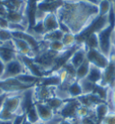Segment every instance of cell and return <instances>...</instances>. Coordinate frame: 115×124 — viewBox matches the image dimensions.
Here are the masks:
<instances>
[{
	"label": "cell",
	"mask_w": 115,
	"mask_h": 124,
	"mask_svg": "<svg viewBox=\"0 0 115 124\" xmlns=\"http://www.w3.org/2000/svg\"><path fill=\"white\" fill-rule=\"evenodd\" d=\"M100 85L110 89L115 86V62L111 59L108 65L102 70V77Z\"/></svg>",
	"instance_id": "cell-7"
},
{
	"label": "cell",
	"mask_w": 115,
	"mask_h": 124,
	"mask_svg": "<svg viewBox=\"0 0 115 124\" xmlns=\"http://www.w3.org/2000/svg\"><path fill=\"white\" fill-rule=\"evenodd\" d=\"M95 113V110L94 109H91V108H88L86 106H83V105H80L78 107L77 110V118L78 120H80L82 118L88 117V116H91Z\"/></svg>",
	"instance_id": "cell-25"
},
{
	"label": "cell",
	"mask_w": 115,
	"mask_h": 124,
	"mask_svg": "<svg viewBox=\"0 0 115 124\" xmlns=\"http://www.w3.org/2000/svg\"><path fill=\"white\" fill-rule=\"evenodd\" d=\"M34 106L37 110L41 121L46 122L50 121L51 118H53V116L55 115L53 110L46 102H35Z\"/></svg>",
	"instance_id": "cell-11"
},
{
	"label": "cell",
	"mask_w": 115,
	"mask_h": 124,
	"mask_svg": "<svg viewBox=\"0 0 115 124\" xmlns=\"http://www.w3.org/2000/svg\"><path fill=\"white\" fill-rule=\"evenodd\" d=\"M54 89L52 87L43 86L37 84L34 86V101L35 102H46L50 98L54 95Z\"/></svg>",
	"instance_id": "cell-9"
},
{
	"label": "cell",
	"mask_w": 115,
	"mask_h": 124,
	"mask_svg": "<svg viewBox=\"0 0 115 124\" xmlns=\"http://www.w3.org/2000/svg\"><path fill=\"white\" fill-rule=\"evenodd\" d=\"M30 88L32 87L22 83L16 78H10V79L0 81V89L2 90L4 93H22Z\"/></svg>",
	"instance_id": "cell-6"
},
{
	"label": "cell",
	"mask_w": 115,
	"mask_h": 124,
	"mask_svg": "<svg viewBox=\"0 0 115 124\" xmlns=\"http://www.w3.org/2000/svg\"><path fill=\"white\" fill-rule=\"evenodd\" d=\"M8 14V10L7 8L5 7V5L0 2V17L6 18V16Z\"/></svg>",
	"instance_id": "cell-33"
},
{
	"label": "cell",
	"mask_w": 115,
	"mask_h": 124,
	"mask_svg": "<svg viewBox=\"0 0 115 124\" xmlns=\"http://www.w3.org/2000/svg\"><path fill=\"white\" fill-rule=\"evenodd\" d=\"M42 23H43V26L46 33L59 29V21L58 19L55 12L48 13L46 16L44 17Z\"/></svg>",
	"instance_id": "cell-12"
},
{
	"label": "cell",
	"mask_w": 115,
	"mask_h": 124,
	"mask_svg": "<svg viewBox=\"0 0 115 124\" xmlns=\"http://www.w3.org/2000/svg\"><path fill=\"white\" fill-rule=\"evenodd\" d=\"M25 116H26V120H27L28 121H30L31 123H32V124H37L38 122L41 121L40 117H39V114H38L37 110H36L35 106L32 107L30 110L25 113Z\"/></svg>",
	"instance_id": "cell-24"
},
{
	"label": "cell",
	"mask_w": 115,
	"mask_h": 124,
	"mask_svg": "<svg viewBox=\"0 0 115 124\" xmlns=\"http://www.w3.org/2000/svg\"><path fill=\"white\" fill-rule=\"evenodd\" d=\"M0 124H12V121H2V120H0Z\"/></svg>",
	"instance_id": "cell-40"
},
{
	"label": "cell",
	"mask_w": 115,
	"mask_h": 124,
	"mask_svg": "<svg viewBox=\"0 0 115 124\" xmlns=\"http://www.w3.org/2000/svg\"><path fill=\"white\" fill-rule=\"evenodd\" d=\"M11 32H26L27 28L23 24H14V23H9V28Z\"/></svg>",
	"instance_id": "cell-29"
},
{
	"label": "cell",
	"mask_w": 115,
	"mask_h": 124,
	"mask_svg": "<svg viewBox=\"0 0 115 124\" xmlns=\"http://www.w3.org/2000/svg\"><path fill=\"white\" fill-rule=\"evenodd\" d=\"M100 124H115V111H110L102 120Z\"/></svg>",
	"instance_id": "cell-28"
},
{
	"label": "cell",
	"mask_w": 115,
	"mask_h": 124,
	"mask_svg": "<svg viewBox=\"0 0 115 124\" xmlns=\"http://www.w3.org/2000/svg\"><path fill=\"white\" fill-rule=\"evenodd\" d=\"M112 48L115 50V25H114V28H113V32H112Z\"/></svg>",
	"instance_id": "cell-38"
},
{
	"label": "cell",
	"mask_w": 115,
	"mask_h": 124,
	"mask_svg": "<svg viewBox=\"0 0 115 124\" xmlns=\"http://www.w3.org/2000/svg\"><path fill=\"white\" fill-rule=\"evenodd\" d=\"M17 53L14 50H11L8 48H5L3 46L0 47V59L3 61L5 63L11 62L17 57Z\"/></svg>",
	"instance_id": "cell-17"
},
{
	"label": "cell",
	"mask_w": 115,
	"mask_h": 124,
	"mask_svg": "<svg viewBox=\"0 0 115 124\" xmlns=\"http://www.w3.org/2000/svg\"><path fill=\"white\" fill-rule=\"evenodd\" d=\"M102 70L91 64L90 71L86 76V79L89 80L90 82H92L95 84H100L102 81Z\"/></svg>",
	"instance_id": "cell-13"
},
{
	"label": "cell",
	"mask_w": 115,
	"mask_h": 124,
	"mask_svg": "<svg viewBox=\"0 0 115 124\" xmlns=\"http://www.w3.org/2000/svg\"><path fill=\"white\" fill-rule=\"evenodd\" d=\"M86 52H87V49L85 48L84 44H78V46L75 50L71 57L69 58L68 62L77 69L86 60Z\"/></svg>",
	"instance_id": "cell-10"
},
{
	"label": "cell",
	"mask_w": 115,
	"mask_h": 124,
	"mask_svg": "<svg viewBox=\"0 0 115 124\" xmlns=\"http://www.w3.org/2000/svg\"><path fill=\"white\" fill-rule=\"evenodd\" d=\"M23 93V92H22ZM22 93H8L6 100L4 101L3 109L10 111L11 113L17 115L21 104V94Z\"/></svg>",
	"instance_id": "cell-8"
},
{
	"label": "cell",
	"mask_w": 115,
	"mask_h": 124,
	"mask_svg": "<svg viewBox=\"0 0 115 124\" xmlns=\"http://www.w3.org/2000/svg\"><path fill=\"white\" fill-rule=\"evenodd\" d=\"M112 10L115 13V0H112Z\"/></svg>",
	"instance_id": "cell-42"
},
{
	"label": "cell",
	"mask_w": 115,
	"mask_h": 124,
	"mask_svg": "<svg viewBox=\"0 0 115 124\" xmlns=\"http://www.w3.org/2000/svg\"><path fill=\"white\" fill-rule=\"evenodd\" d=\"M94 110H95V118H96V120L98 121L99 124H100V122L102 121V120L111 111V110H110V108H109V106H108V104L106 103V102L99 103L98 105L95 106Z\"/></svg>",
	"instance_id": "cell-15"
},
{
	"label": "cell",
	"mask_w": 115,
	"mask_h": 124,
	"mask_svg": "<svg viewBox=\"0 0 115 124\" xmlns=\"http://www.w3.org/2000/svg\"><path fill=\"white\" fill-rule=\"evenodd\" d=\"M3 93H4V92L1 89H0V95H1V94H3Z\"/></svg>",
	"instance_id": "cell-45"
},
{
	"label": "cell",
	"mask_w": 115,
	"mask_h": 124,
	"mask_svg": "<svg viewBox=\"0 0 115 124\" xmlns=\"http://www.w3.org/2000/svg\"><path fill=\"white\" fill-rule=\"evenodd\" d=\"M7 95H8V93H4L3 94L0 95V111H1L2 108H3L4 101H5V100H6V98Z\"/></svg>",
	"instance_id": "cell-35"
},
{
	"label": "cell",
	"mask_w": 115,
	"mask_h": 124,
	"mask_svg": "<svg viewBox=\"0 0 115 124\" xmlns=\"http://www.w3.org/2000/svg\"><path fill=\"white\" fill-rule=\"evenodd\" d=\"M55 14L59 23L65 24L75 35L83 32L99 16L97 5L86 1L63 0Z\"/></svg>",
	"instance_id": "cell-1"
},
{
	"label": "cell",
	"mask_w": 115,
	"mask_h": 124,
	"mask_svg": "<svg viewBox=\"0 0 115 124\" xmlns=\"http://www.w3.org/2000/svg\"><path fill=\"white\" fill-rule=\"evenodd\" d=\"M63 35H64V33L61 31L60 29H58L55 31L46 33L43 35V40L48 42V43L54 41H61L62 38H63Z\"/></svg>",
	"instance_id": "cell-20"
},
{
	"label": "cell",
	"mask_w": 115,
	"mask_h": 124,
	"mask_svg": "<svg viewBox=\"0 0 115 124\" xmlns=\"http://www.w3.org/2000/svg\"><path fill=\"white\" fill-rule=\"evenodd\" d=\"M59 0H43L42 2H46V3H52V2H57Z\"/></svg>",
	"instance_id": "cell-41"
},
{
	"label": "cell",
	"mask_w": 115,
	"mask_h": 124,
	"mask_svg": "<svg viewBox=\"0 0 115 124\" xmlns=\"http://www.w3.org/2000/svg\"><path fill=\"white\" fill-rule=\"evenodd\" d=\"M80 105L81 104L77 99H69L65 101L64 104L57 113L65 120H73L77 118V110Z\"/></svg>",
	"instance_id": "cell-5"
},
{
	"label": "cell",
	"mask_w": 115,
	"mask_h": 124,
	"mask_svg": "<svg viewBox=\"0 0 115 124\" xmlns=\"http://www.w3.org/2000/svg\"><path fill=\"white\" fill-rule=\"evenodd\" d=\"M13 39V34L9 29H0V41L6 43Z\"/></svg>",
	"instance_id": "cell-27"
},
{
	"label": "cell",
	"mask_w": 115,
	"mask_h": 124,
	"mask_svg": "<svg viewBox=\"0 0 115 124\" xmlns=\"http://www.w3.org/2000/svg\"><path fill=\"white\" fill-rule=\"evenodd\" d=\"M49 49L57 54H61L67 50L61 41H54L49 43Z\"/></svg>",
	"instance_id": "cell-26"
},
{
	"label": "cell",
	"mask_w": 115,
	"mask_h": 124,
	"mask_svg": "<svg viewBox=\"0 0 115 124\" xmlns=\"http://www.w3.org/2000/svg\"><path fill=\"white\" fill-rule=\"evenodd\" d=\"M86 59L92 65L96 66L100 69L103 70L108 65L110 59L99 49H89L86 52Z\"/></svg>",
	"instance_id": "cell-4"
},
{
	"label": "cell",
	"mask_w": 115,
	"mask_h": 124,
	"mask_svg": "<svg viewBox=\"0 0 115 124\" xmlns=\"http://www.w3.org/2000/svg\"><path fill=\"white\" fill-rule=\"evenodd\" d=\"M83 44L87 50H89V49H99V41L97 33H93L91 35H89L85 39Z\"/></svg>",
	"instance_id": "cell-18"
},
{
	"label": "cell",
	"mask_w": 115,
	"mask_h": 124,
	"mask_svg": "<svg viewBox=\"0 0 115 124\" xmlns=\"http://www.w3.org/2000/svg\"><path fill=\"white\" fill-rule=\"evenodd\" d=\"M5 66H6V63L0 59V77L2 76V74L4 73V71H5Z\"/></svg>",
	"instance_id": "cell-36"
},
{
	"label": "cell",
	"mask_w": 115,
	"mask_h": 124,
	"mask_svg": "<svg viewBox=\"0 0 115 124\" xmlns=\"http://www.w3.org/2000/svg\"><path fill=\"white\" fill-rule=\"evenodd\" d=\"M79 124H99L98 121L96 120V118L95 116V113L88 116V117L82 118L79 120Z\"/></svg>",
	"instance_id": "cell-30"
},
{
	"label": "cell",
	"mask_w": 115,
	"mask_h": 124,
	"mask_svg": "<svg viewBox=\"0 0 115 124\" xmlns=\"http://www.w3.org/2000/svg\"><path fill=\"white\" fill-rule=\"evenodd\" d=\"M37 124H45V123H44L43 121H40V122H38Z\"/></svg>",
	"instance_id": "cell-44"
},
{
	"label": "cell",
	"mask_w": 115,
	"mask_h": 124,
	"mask_svg": "<svg viewBox=\"0 0 115 124\" xmlns=\"http://www.w3.org/2000/svg\"><path fill=\"white\" fill-rule=\"evenodd\" d=\"M25 72H28L27 70L17 55V57L15 59L6 63L5 71H4L2 76L0 77V81L10 79V78H16L17 76L21 75L23 73H25Z\"/></svg>",
	"instance_id": "cell-3"
},
{
	"label": "cell",
	"mask_w": 115,
	"mask_h": 124,
	"mask_svg": "<svg viewBox=\"0 0 115 124\" xmlns=\"http://www.w3.org/2000/svg\"><path fill=\"white\" fill-rule=\"evenodd\" d=\"M26 116L25 114H20V115H16L14 118V120L12 121V124H23L24 121H25Z\"/></svg>",
	"instance_id": "cell-32"
},
{
	"label": "cell",
	"mask_w": 115,
	"mask_h": 124,
	"mask_svg": "<svg viewBox=\"0 0 115 124\" xmlns=\"http://www.w3.org/2000/svg\"><path fill=\"white\" fill-rule=\"evenodd\" d=\"M59 124H73V122H72V121H70V120H65L64 119Z\"/></svg>",
	"instance_id": "cell-39"
},
{
	"label": "cell",
	"mask_w": 115,
	"mask_h": 124,
	"mask_svg": "<svg viewBox=\"0 0 115 124\" xmlns=\"http://www.w3.org/2000/svg\"><path fill=\"white\" fill-rule=\"evenodd\" d=\"M9 28V22L6 18L0 17V29H8Z\"/></svg>",
	"instance_id": "cell-34"
},
{
	"label": "cell",
	"mask_w": 115,
	"mask_h": 124,
	"mask_svg": "<svg viewBox=\"0 0 115 124\" xmlns=\"http://www.w3.org/2000/svg\"><path fill=\"white\" fill-rule=\"evenodd\" d=\"M78 82H79L80 85H81L84 94H90V93H94V90H95L96 84L93 83L92 82H90L89 80L86 79V78L80 80V81H78Z\"/></svg>",
	"instance_id": "cell-23"
},
{
	"label": "cell",
	"mask_w": 115,
	"mask_h": 124,
	"mask_svg": "<svg viewBox=\"0 0 115 124\" xmlns=\"http://www.w3.org/2000/svg\"><path fill=\"white\" fill-rule=\"evenodd\" d=\"M46 103L53 110V111H54L55 113H57L58 111L60 110L62 105L64 104V101L60 100L59 98H58L56 96H52L46 101Z\"/></svg>",
	"instance_id": "cell-22"
},
{
	"label": "cell",
	"mask_w": 115,
	"mask_h": 124,
	"mask_svg": "<svg viewBox=\"0 0 115 124\" xmlns=\"http://www.w3.org/2000/svg\"><path fill=\"white\" fill-rule=\"evenodd\" d=\"M64 119L61 117L58 113H55V115L53 116V118H51L50 121L44 122L45 124H59L61 121H63Z\"/></svg>",
	"instance_id": "cell-31"
},
{
	"label": "cell",
	"mask_w": 115,
	"mask_h": 124,
	"mask_svg": "<svg viewBox=\"0 0 115 124\" xmlns=\"http://www.w3.org/2000/svg\"><path fill=\"white\" fill-rule=\"evenodd\" d=\"M90 67H91V63L86 59L85 62H83L79 67H77V70H76V79L77 80V81H80L82 79L86 78L88 72L90 71Z\"/></svg>",
	"instance_id": "cell-16"
},
{
	"label": "cell",
	"mask_w": 115,
	"mask_h": 124,
	"mask_svg": "<svg viewBox=\"0 0 115 124\" xmlns=\"http://www.w3.org/2000/svg\"><path fill=\"white\" fill-rule=\"evenodd\" d=\"M112 106L115 111V86L112 89Z\"/></svg>",
	"instance_id": "cell-37"
},
{
	"label": "cell",
	"mask_w": 115,
	"mask_h": 124,
	"mask_svg": "<svg viewBox=\"0 0 115 124\" xmlns=\"http://www.w3.org/2000/svg\"><path fill=\"white\" fill-rule=\"evenodd\" d=\"M115 24H110L103 28L102 30L97 33L99 41V50L107 57H110V54L112 50V32Z\"/></svg>",
	"instance_id": "cell-2"
},
{
	"label": "cell",
	"mask_w": 115,
	"mask_h": 124,
	"mask_svg": "<svg viewBox=\"0 0 115 124\" xmlns=\"http://www.w3.org/2000/svg\"><path fill=\"white\" fill-rule=\"evenodd\" d=\"M68 91L70 99H77L78 97L82 96L84 94L81 85L77 80H75L69 84Z\"/></svg>",
	"instance_id": "cell-14"
},
{
	"label": "cell",
	"mask_w": 115,
	"mask_h": 124,
	"mask_svg": "<svg viewBox=\"0 0 115 124\" xmlns=\"http://www.w3.org/2000/svg\"><path fill=\"white\" fill-rule=\"evenodd\" d=\"M61 42L63 43V45H64V46L66 47V49L73 48L75 45H77V35H73L72 33H67V34H64Z\"/></svg>",
	"instance_id": "cell-21"
},
{
	"label": "cell",
	"mask_w": 115,
	"mask_h": 124,
	"mask_svg": "<svg viewBox=\"0 0 115 124\" xmlns=\"http://www.w3.org/2000/svg\"><path fill=\"white\" fill-rule=\"evenodd\" d=\"M23 124H32V123H31L30 121H28L27 120H26V119H25V121H24V123Z\"/></svg>",
	"instance_id": "cell-43"
},
{
	"label": "cell",
	"mask_w": 115,
	"mask_h": 124,
	"mask_svg": "<svg viewBox=\"0 0 115 124\" xmlns=\"http://www.w3.org/2000/svg\"><path fill=\"white\" fill-rule=\"evenodd\" d=\"M97 7H98L99 16H108L112 9V2L109 1V0H101V1H99Z\"/></svg>",
	"instance_id": "cell-19"
}]
</instances>
